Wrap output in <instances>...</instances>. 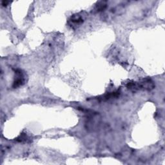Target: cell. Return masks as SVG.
<instances>
[{
  "mask_svg": "<svg viewBox=\"0 0 165 165\" xmlns=\"http://www.w3.org/2000/svg\"><path fill=\"white\" fill-rule=\"evenodd\" d=\"M16 79H15L14 82V85H13L14 88L17 87V86L22 85L24 82V77H23L22 71L19 70H16Z\"/></svg>",
  "mask_w": 165,
  "mask_h": 165,
  "instance_id": "cell-2",
  "label": "cell"
},
{
  "mask_svg": "<svg viewBox=\"0 0 165 165\" xmlns=\"http://www.w3.org/2000/svg\"><path fill=\"white\" fill-rule=\"evenodd\" d=\"M71 22L72 23H74L79 24V23H81L83 22V20L82 17H81V16H80V15L76 14V15H74V16H72Z\"/></svg>",
  "mask_w": 165,
  "mask_h": 165,
  "instance_id": "cell-3",
  "label": "cell"
},
{
  "mask_svg": "<svg viewBox=\"0 0 165 165\" xmlns=\"http://www.w3.org/2000/svg\"><path fill=\"white\" fill-rule=\"evenodd\" d=\"M107 7V4H106V2H103V1H101L100 2L98 3V5H97V9L98 10V11H101V10H104V8Z\"/></svg>",
  "mask_w": 165,
  "mask_h": 165,
  "instance_id": "cell-4",
  "label": "cell"
},
{
  "mask_svg": "<svg viewBox=\"0 0 165 165\" xmlns=\"http://www.w3.org/2000/svg\"><path fill=\"white\" fill-rule=\"evenodd\" d=\"M138 88H142L146 91H151L154 88V83L151 79H145L142 80V81L137 83Z\"/></svg>",
  "mask_w": 165,
  "mask_h": 165,
  "instance_id": "cell-1",
  "label": "cell"
}]
</instances>
